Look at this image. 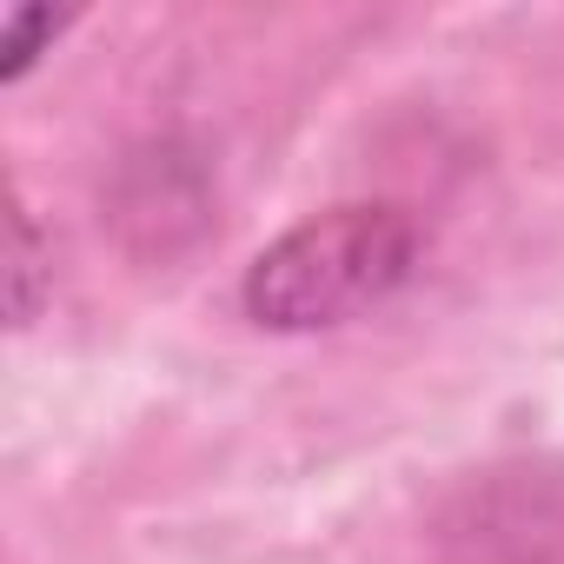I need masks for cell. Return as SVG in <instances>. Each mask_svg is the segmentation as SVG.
<instances>
[{
  "instance_id": "cell-1",
  "label": "cell",
  "mask_w": 564,
  "mask_h": 564,
  "mask_svg": "<svg viewBox=\"0 0 564 564\" xmlns=\"http://www.w3.org/2000/svg\"><path fill=\"white\" fill-rule=\"evenodd\" d=\"M425 259L405 206H333L279 232L239 279V306L265 333H326L386 306Z\"/></svg>"
},
{
  "instance_id": "cell-2",
  "label": "cell",
  "mask_w": 564,
  "mask_h": 564,
  "mask_svg": "<svg viewBox=\"0 0 564 564\" xmlns=\"http://www.w3.org/2000/svg\"><path fill=\"white\" fill-rule=\"evenodd\" d=\"M113 219L140 252H173L206 226V166L180 147H147L120 166Z\"/></svg>"
},
{
  "instance_id": "cell-3",
  "label": "cell",
  "mask_w": 564,
  "mask_h": 564,
  "mask_svg": "<svg viewBox=\"0 0 564 564\" xmlns=\"http://www.w3.org/2000/svg\"><path fill=\"white\" fill-rule=\"evenodd\" d=\"M54 34H61L54 8H14L8 28H0V80H21V74L54 47Z\"/></svg>"
},
{
  "instance_id": "cell-4",
  "label": "cell",
  "mask_w": 564,
  "mask_h": 564,
  "mask_svg": "<svg viewBox=\"0 0 564 564\" xmlns=\"http://www.w3.org/2000/svg\"><path fill=\"white\" fill-rule=\"evenodd\" d=\"M41 232H34V219H28V206L14 213V326H28L34 313H41Z\"/></svg>"
}]
</instances>
